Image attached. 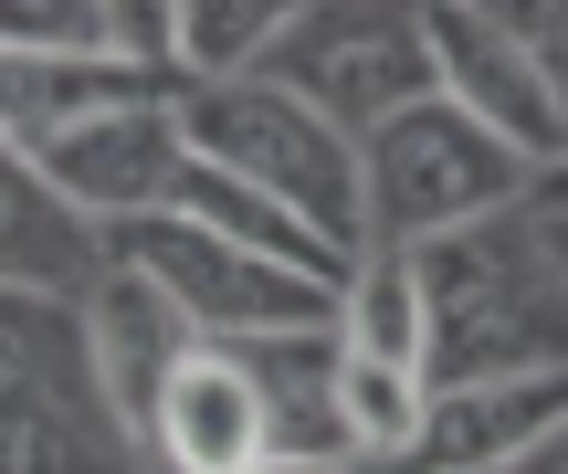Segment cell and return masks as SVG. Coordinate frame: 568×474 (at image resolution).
Here are the masks:
<instances>
[{"mask_svg": "<svg viewBox=\"0 0 568 474\" xmlns=\"http://www.w3.org/2000/svg\"><path fill=\"white\" fill-rule=\"evenodd\" d=\"M432 316V391H495V380H568V274L527 211L443 232L410 253Z\"/></svg>", "mask_w": 568, "mask_h": 474, "instance_id": "6da1fadb", "label": "cell"}, {"mask_svg": "<svg viewBox=\"0 0 568 474\" xmlns=\"http://www.w3.org/2000/svg\"><path fill=\"white\" fill-rule=\"evenodd\" d=\"M180 138L201 169H232L243 190H264L274 211H295L337 264L368 253V180H358V138L316 117L305 95H284L274 74L253 84H211V95H180Z\"/></svg>", "mask_w": 568, "mask_h": 474, "instance_id": "7a4b0ae2", "label": "cell"}, {"mask_svg": "<svg viewBox=\"0 0 568 474\" xmlns=\"http://www.w3.org/2000/svg\"><path fill=\"white\" fill-rule=\"evenodd\" d=\"M0 474H159L116 422L84 349V306L0 285Z\"/></svg>", "mask_w": 568, "mask_h": 474, "instance_id": "3957f363", "label": "cell"}, {"mask_svg": "<svg viewBox=\"0 0 568 474\" xmlns=\"http://www.w3.org/2000/svg\"><path fill=\"white\" fill-rule=\"evenodd\" d=\"M358 180H368V253H422L443 232L506 222L537 201V169L506 138H485L453 95H422L410 117H389L358 148Z\"/></svg>", "mask_w": 568, "mask_h": 474, "instance_id": "277c9868", "label": "cell"}, {"mask_svg": "<svg viewBox=\"0 0 568 474\" xmlns=\"http://www.w3.org/2000/svg\"><path fill=\"white\" fill-rule=\"evenodd\" d=\"M105 264L138 274V285H159L169 306L190 316V337H211V349H264V337H316V327H337V285H326V274L264 264V253L222 243V232L180 222V211L105 232Z\"/></svg>", "mask_w": 568, "mask_h": 474, "instance_id": "5b68a950", "label": "cell"}, {"mask_svg": "<svg viewBox=\"0 0 568 474\" xmlns=\"http://www.w3.org/2000/svg\"><path fill=\"white\" fill-rule=\"evenodd\" d=\"M264 74L284 95H305L358 148L379 138L389 117H410L422 95H443V74H432V21L400 11V0H305V11L284 21Z\"/></svg>", "mask_w": 568, "mask_h": 474, "instance_id": "8992f818", "label": "cell"}, {"mask_svg": "<svg viewBox=\"0 0 568 474\" xmlns=\"http://www.w3.org/2000/svg\"><path fill=\"white\" fill-rule=\"evenodd\" d=\"M422 21H432V74H443V95L464 105L485 138H506L527 169H558L568 159V105H558L548 63L527 53L516 11H485V0H422Z\"/></svg>", "mask_w": 568, "mask_h": 474, "instance_id": "52a82bcc", "label": "cell"}, {"mask_svg": "<svg viewBox=\"0 0 568 474\" xmlns=\"http://www.w3.org/2000/svg\"><path fill=\"white\" fill-rule=\"evenodd\" d=\"M32 169L84 211L95 232H126V222H159L190 180V138H180V95H148V105H116V117H84L63 138L32 148Z\"/></svg>", "mask_w": 568, "mask_h": 474, "instance_id": "ba28073f", "label": "cell"}, {"mask_svg": "<svg viewBox=\"0 0 568 474\" xmlns=\"http://www.w3.org/2000/svg\"><path fill=\"white\" fill-rule=\"evenodd\" d=\"M274 454H284V433H274V401L253 380V359L201 337L169 370L159 412H148V464L159 474H264Z\"/></svg>", "mask_w": 568, "mask_h": 474, "instance_id": "9c48e42d", "label": "cell"}, {"mask_svg": "<svg viewBox=\"0 0 568 474\" xmlns=\"http://www.w3.org/2000/svg\"><path fill=\"white\" fill-rule=\"evenodd\" d=\"M105 274H116V264H105V232L32 169V148L0 138V285H11V295H63V306H84Z\"/></svg>", "mask_w": 568, "mask_h": 474, "instance_id": "30bf717a", "label": "cell"}, {"mask_svg": "<svg viewBox=\"0 0 568 474\" xmlns=\"http://www.w3.org/2000/svg\"><path fill=\"white\" fill-rule=\"evenodd\" d=\"M84 349H95V380H105V401H116V422L148 443V412H159L169 370H180L201 337H190V316L169 306L159 285H138V274H105V285L84 295Z\"/></svg>", "mask_w": 568, "mask_h": 474, "instance_id": "8fae6325", "label": "cell"}, {"mask_svg": "<svg viewBox=\"0 0 568 474\" xmlns=\"http://www.w3.org/2000/svg\"><path fill=\"white\" fill-rule=\"evenodd\" d=\"M305 0H169L180 21V95H211V84H253L274 63L284 21Z\"/></svg>", "mask_w": 568, "mask_h": 474, "instance_id": "7c38bea8", "label": "cell"}, {"mask_svg": "<svg viewBox=\"0 0 568 474\" xmlns=\"http://www.w3.org/2000/svg\"><path fill=\"white\" fill-rule=\"evenodd\" d=\"M422 412H432V380L422 370H389V359H358L337 349V443H347V474H379L422 443Z\"/></svg>", "mask_w": 568, "mask_h": 474, "instance_id": "4fadbf2b", "label": "cell"}, {"mask_svg": "<svg viewBox=\"0 0 568 474\" xmlns=\"http://www.w3.org/2000/svg\"><path fill=\"white\" fill-rule=\"evenodd\" d=\"M337 349L389 359V370H422L432 359V316H422L410 253H358V274L337 285Z\"/></svg>", "mask_w": 568, "mask_h": 474, "instance_id": "5bb4252c", "label": "cell"}, {"mask_svg": "<svg viewBox=\"0 0 568 474\" xmlns=\"http://www.w3.org/2000/svg\"><path fill=\"white\" fill-rule=\"evenodd\" d=\"M516 32H527V53L548 63V84L568 105V0H516Z\"/></svg>", "mask_w": 568, "mask_h": 474, "instance_id": "9a60e30c", "label": "cell"}, {"mask_svg": "<svg viewBox=\"0 0 568 474\" xmlns=\"http://www.w3.org/2000/svg\"><path fill=\"white\" fill-rule=\"evenodd\" d=\"M527 211H537V222H558V211H568V159L537 169V201H527Z\"/></svg>", "mask_w": 568, "mask_h": 474, "instance_id": "2e32d148", "label": "cell"}, {"mask_svg": "<svg viewBox=\"0 0 568 474\" xmlns=\"http://www.w3.org/2000/svg\"><path fill=\"white\" fill-rule=\"evenodd\" d=\"M506 474H568V433H548V443H537V454H516Z\"/></svg>", "mask_w": 568, "mask_h": 474, "instance_id": "e0dca14e", "label": "cell"}, {"mask_svg": "<svg viewBox=\"0 0 568 474\" xmlns=\"http://www.w3.org/2000/svg\"><path fill=\"white\" fill-rule=\"evenodd\" d=\"M527 222H537V211H527ZM537 232H548V253H558V274H568V211H558V222H537Z\"/></svg>", "mask_w": 568, "mask_h": 474, "instance_id": "ac0fdd59", "label": "cell"}, {"mask_svg": "<svg viewBox=\"0 0 568 474\" xmlns=\"http://www.w3.org/2000/svg\"><path fill=\"white\" fill-rule=\"evenodd\" d=\"M264 474H347V464H305V454H274Z\"/></svg>", "mask_w": 568, "mask_h": 474, "instance_id": "d6986e66", "label": "cell"}]
</instances>
